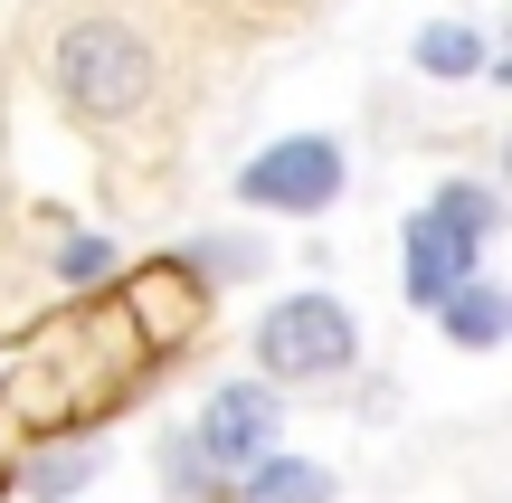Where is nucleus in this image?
Instances as JSON below:
<instances>
[{
    "label": "nucleus",
    "instance_id": "6",
    "mask_svg": "<svg viewBox=\"0 0 512 503\" xmlns=\"http://www.w3.org/2000/svg\"><path fill=\"white\" fill-rule=\"evenodd\" d=\"M114 304H124L133 342H143L152 361H162V352H181V342H190V333L209 323V285H190V266H181V257L143 266V276H133V285H124Z\"/></svg>",
    "mask_w": 512,
    "mask_h": 503
},
{
    "label": "nucleus",
    "instance_id": "9",
    "mask_svg": "<svg viewBox=\"0 0 512 503\" xmlns=\"http://www.w3.org/2000/svg\"><path fill=\"white\" fill-rule=\"evenodd\" d=\"M437 314H446V333H456V342H475V352H484V342H503V323H512V304L494 295V285H475V276H465L456 295L437 304Z\"/></svg>",
    "mask_w": 512,
    "mask_h": 503
},
{
    "label": "nucleus",
    "instance_id": "5",
    "mask_svg": "<svg viewBox=\"0 0 512 503\" xmlns=\"http://www.w3.org/2000/svg\"><path fill=\"white\" fill-rule=\"evenodd\" d=\"M238 200L247 209H294V219H313V209L342 200V152L323 143V133H294V143L256 152L238 171Z\"/></svg>",
    "mask_w": 512,
    "mask_h": 503
},
{
    "label": "nucleus",
    "instance_id": "4",
    "mask_svg": "<svg viewBox=\"0 0 512 503\" xmlns=\"http://www.w3.org/2000/svg\"><path fill=\"white\" fill-rule=\"evenodd\" d=\"M351 352H361V333H351L342 295H285L256 323V361H266L275 380H332Z\"/></svg>",
    "mask_w": 512,
    "mask_h": 503
},
{
    "label": "nucleus",
    "instance_id": "2",
    "mask_svg": "<svg viewBox=\"0 0 512 503\" xmlns=\"http://www.w3.org/2000/svg\"><path fill=\"white\" fill-rule=\"evenodd\" d=\"M48 76H57V95H67L86 124H124V114L152 95V48L124 29V19H76V29H57Z\"/></svg>",
    "mask_w": 512,
    "mask_h": 503
},
{
    "label": "nucleus",
    "instance_id": "13",
    "mask_svg": "<svg viewBox=\"0 0 512 503\" xmlns=\"http://www.w3.org/2000/svg\"><path fill=\"white\" fill-rule=\"evenodd\" d=\"M86 475H95V456H38V494H67Z\"/></svg>",
    "mask_w": 512,
    "mask_h": 503
},
{
    "label": "nucleus",
    "instance_id": "7",
    "mask_svg": "<svg viewBox=\"0 0 512 503\" xmlns=\"http://www.w3.org/2000/svg\"><path fill=\"white\" fill-rule=\"evenodd\" d=\"M465 276H475V238H465V228H446L437 209H427V219H408V304H427V314H437Z\"/></svg>",
    "mask_w": 512,
    "mask_h": 503
},
{
    "label": "nucleus",
    "instance_id": "12",
    "mask_svg": "<svg viewBox=\"0 0 512 503\" xmlns=\"http://www.w3.org/2000/svg\"><path fill=\"white\" fill-rule=\"evenodd\" d=\"M105 266H114V247H105V238H67V257H57V276H67V285H95Z\"/></svg>",
    "mask_w": 512,
    "mask_h": 503
},
{
    "label": "nucleus",
    "instance_id": "11",
    "mask_svg": "<svg viewBox=\"0 0 512 503\" xmlns=\"http://www.w3.org/2000/svg\"><path fill=\"white\" fill-rule=\"evenodd\" d=\"M418 67H427V76H475V67H484V38H475V29H427V38H418Z\"/></svg>",
    "mask_w": 512,
    "mask_h": 503
},
{
    "label": "nucleus",
    "instance_id": "3",
    "mask_svg": "<svg viewBox=\"0 0 512 503\" xmlns=\"http://www.w3.org/2000/svg\"><path fill=\"white\" fill-rule=\"evenodd\" d=\"M266 437H275V399L256 390V380H238V390H219L209 418L171 447V485L181 494H219L228 475H247L256 456H266Z\"/></svg>",
    "mask_w": 512,
    "mask_h": 503
},
{
    "label": "nucleus",
    "instance_id": "10",
    "mask_svg": "<svg viewBox=\"0 0 512 503\" xmlns=\"http://www.w3.org/2000/svg\"><path fill=\"white\" fill-rule=\"evenodd\" d=\"M427 209H437L446 228H465V238H494V219H503V209H494V190H484V181H446V190H437Z\"/></svg>",
    "mask_w": 512,
    "mask_h": 503
},
{
    "label": "nucleus",
    "instance_id": "8",
    "mask_svg": "<svg viewBox=\"0 0 512 503\" xmlns=\"http://www.w3.org/2000/svg\"><path fill=\"white\" fill-rule=\"evenodd\" d=\"M238 494H247V503H332V475L304 466V456H256Z\"/></svg>",
    "mask_w": 512,
    "mask_h": 503
},
{
    "label": "nucleus",
    "instance_id": "1",
    "mask_svg": "<svg viewBox=\"0 0 512 503\" xmlns=\"http://www.w3.org/2000/svg\"><path fill=\"white\" fill-rule=\"evenodd\" d=\"M143 371H152V352L133 342L124 304H86V314L29 333L10 361H0V447H29V437L105 418Z\"/></svg>",
    "mask_w": 512,
    "mask_h": 503
}]
</instances>
